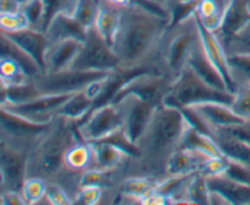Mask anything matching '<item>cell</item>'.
<instances>
[{"instance_id": "bcb514c9", "label": "cell", "mask_w": 250, "mask_h": 205, "mask_svg": "<svg viewBox=\"0 0 250 205\" xmlns=\"http://www.w3.org/2000/svg\"><path fill=\"white\" fill-rule=\"evenodd\" d=\"M209 205H231V203L221 194V193L216 192V190H211L209 192Z\"/></svg>"}, {"instance_id": "44dd1931", "label": "cell", "mask_w": 250, "mask_h": 205, "mask_svg": "<svg viewBox=\"0 0 250 205\" xmlns=\"http://www.w3.org/2000/svg\"><path fill=\"white\" fill-rule=\"evenodd\" d=\"M122 6L111 0H98V15L94 28L109 44L114 43L121 21Z\"/></svg>"}, {"instance_id": "ac0fdd59", "label": "cell", "mask_w": 250, "mask_h": 205, "mask_svg": "<svg viewBox=\"0 0 250 205\" xmlns=\"http://www.w3.org/2000/svg\"><path fill=\"white\" fill-rule=\"evenodd\" d=\"M0 33L5 34L7 38L11 39L14 43H16L24 51H27L44 71V56H45L49 44H50L45 32L42 29L33 28V27H28V28L21 29V31L7 32V33L0 32Z\"/></svg>"}, {"instance_id": "ba28073f", "label": "cell", "mask_w": 250, "mask_h": 205, "mask_svg": "<svg viewBox=\"0 0 250 205\" xmlns=\"http://www.w3.org/2000/svg\"><path fill=\"white\" fill-rule=\"evenodd\" d=\"M172 84L173 81L163 73L142 71L125 78L111 102H117L126 95L132 94L155 106H161L167 100Z\"/></svg>"}, {"instance_id": "603a6c76", "label": "cell", "mask_w": 250, "mask_h": 205, "mask_svg": "<svg viewBox=\"0 0 250 205\" xmlns=\"http://www.w3.org/2000/svg\"><path fill=\"white\" fill-rule=\"evenodd\" d=\"M250 26V0H229L224 26L219 34L233 37Z\"/></svg>"}, {"instance_id": "9a60e30c", "label": "cell", "mask_w": 250, "mask_h": 205, "mask_svg": "<svg viewBox=\"0 0 250 205\" xmlns=\"http://www.w3.org/2000/svg\"><path fill=\"white\" fill-rule=\"evenodd\" d=\"M83 41L63 39L49 44L44 56V72H59L71 68L82 49Z\"/></svg>"}, {"instance_id": "ee69618b", "label": "cell", "mask_w": 250, "mask_h": 205, "mask_svg": "<svg viewBox=\"0 0 250 205\" xmlns=\"http://www.w3.org/2000/svg\"><path fill=\"white\" fill-rule=\"evenodd\" d=\"M0 204L27 205V202L21 192H16V190H5V192H0Z\"/></svg>"}, {"instance_id": "277c9868", "label": "cell", "mask_w": 250, "mask_h": 205, "mask_svg": "<svg viewBox=\"0 0 250 205\" xmlns=\"http://www.w3.org/2000/svg\"><path fill=\"white\" fill-rule=\"evenodd\" d=\"M199 39V21L194 9L187 17L171 24L166 32L160 49L159 72L175 82L187 67L190 54Z\"/></svg>"}, {"instance_id": "8fae6325", "label": "cell", "mask_w": 250, "mask_h": 205, "mask_svg": "<svg viewBox=\"0 0 250 205\" xmlns=\"http://www.w3.org/2000/svg\"><path fill=\"white\" fill-rule=\"evenodd\" d=\"M28 153L0 143V192H21L27 180Z\"/></svg>"}, {"instance_id": "ffe728a7", "label": "cell", "mask_w": 250, "mask_h": 205, "mask_svg": "<svg viewBox=\"0 0 250 205\" xmlns=\"http://www.w3.org/2000/svg\"><path fill=\"white\" fill-rule=\"evenodd\" d=\"M44 32L48 37L49 43H55L63 39H77L84 41L88 31L83 28L70 14L59 12L50 20Z\"/></svg>"}, {"instance_id": "7402d4cb", "label": "cell", "mask_w": 250, "mask_h": 205, "mask_svg": "<svg viewBox=\"0 0 250 205\" xmlns=\"http://www.w3.org/2000/svg\"><path fill=\"white\" fill-rule=\"evenodd\" d=\"M156 184L158 181L154 178L144 176H127L117 190V197L120 198L119 203L142 204V202L156 189Z\"/></svg>"}, {"instance_id": "5b68a950", "label": "cell", "mask_w": 250, "mask_h": 205, "mask_svg": "<svg viewBox=\"0 0 250 205\" xmlns=\"http://www.w3.org/2000/svg\"><path fill=\"white\" fill-rule=\"evenodd\" d=\"M233 98V93L219 90L208 84L192 70L190 66L187 65V67L173 82L172 89L165 104L192 106L202 102H220L231 105Z\"/></svg>"}, {"instance_id": "d6a6232c", "label": "cell", "mask_w": 250, "mask_h": 205, "mask_svg": "<svg viewBox=\"0 0 250 205\" xmlns=\"http://www.w3.org/2000/svg\"><path fill=\"white\" fill-rule=\"evenodd\" d=\"M227 58L237 88L239 89L250 85V53L233 51L227 53Z\"/></svg>"}, {"instance_id": "7a4b0ae2", "label": "cell", "mask_w": 250, "mask_h": 205, "mask_svg": "<svg viewBox=\"0 0 250 205\" xmlns=\"http://www.w3.org/2000/svg\"><path fill=\"white\" fill-rule=\"evenodd\" d=\"M189 124L181 107L172 104L156 107L150 123L136 144L138 153L126 165V177L144 176L158 182L165 180L168 159L178 149Z\"/></svg>"}, {"instance_id": "ab89813d", "label": "cell", "mask_w": 250, "mask_h": 205, "mask_svg": "<svg viewBox=\"0 0 250 205\" xmlns=\"http://www.w3.org/2000/svg\"><path fill=\"white\" fill-rule=\"evenodd\" d=\"M231 107L242 120L250 121V88H239L234 93Z\"/></svg>"}, {"instance_id": "4fadbf2b", "label": "cell", "mask_w": 250, "mask_h": 205, "mask_svg": "<svg viewBox=\"0 0 250 205\" xmlns=\"http://www.w3.org/2000/svg\"><path fill=\"white\" fill-rule=\"evenodd\" d=\"M72 94L41 95L32 102L21 105H0L11 111L38 122H49L58 115L59 110Z\"/></svg>"}, {"instance_id": "d4e9b609", "label": "cell", "mask_w": 250, "mask_h": 205, "mask_svg": "<svg viewBox=\"0 0 250 205\" xmlns=\"http://www.w3.org/2000/svg\"><path fill=\"white\" fill-rule=\"evenodd\" d=\"M227 6L229 0H198L195 14L205 28L219 33L224 26Z\"/></svg>"}, {"instance_id": "f546056e", "label": "cell", "mask_w": 250, "mask_h": 205, "mask_svg": "<svg viewBox=\"0 0 250 205\" xmlns=\"http://www.w3.org/2000/svg\"><path fill=\"white\" fill-rule=\"evenodd\" d=\"M0 51H1L2 56L11 58L12 60L19 62L32 78L36 77L39 73L44 72L43 68L27 51H24L21 46L17 45L16 43H14L11 39H9L2 33H0Z\"/></svg>"}, {"instance_id": "30bf717a", "label": "cell", "mask_w": 250, "mask_h": 205, "mask_svg": "<svg viewBox=\"0 0 250 205\" xmlns=\"http://www.w3.org/2000/svg\"><path fill=\"white\" fill-rule=\"evenodd\" d=\"M120 61L111 44L107 43L97 29H88L82 49L71 68L93 71H117Z\"/></svg>"}, {"instance_id": "e0dca14e", "label": "cell", "mask_w": 250, "mask_h": 205, "mask_svg": "<svg viewBox=\"0 0 250 205\" xmlns=\"http://www.w3.org/2000/svg\"><path fill=\"white\" fill-rule=\"evenodd\" d=\"M211 155L193 149H177L168 159L166 177L189 176L202 172L203 166Z\"/></svg>"}, {"instance_id": "1f68e13d", "label": "cell", "mask_w": 250, "mask_h": 205, "mask_svg": "<svg viewBox=\"0 0 250 205\" xmlns=\"http://www.w3.org/2000/svg\"><path fill=\"white\" fill-rule=\"evenodd\" d=\"M211 137L216 142L217 146L221 150L222 155L229 160L237 161L239 164L250 167V145L242 142L232 139L229 137L220 134L217 132H211Z\"/></svg>"}, {"instance_id": "484cf974", "label": "cell", "mask_w": 250, "mask_h": 205, "mask_svg": "<svg viewBox=\"0 0 250 205\" xmlns=\"http://www.w3.org/2000/svg\"><path fill=\"white\" fill-rule=\"evenodd\" d=\"M209 189L221 193L231 205L250 204V185L232 180L227 176L207 177Z\"/></svg>"}, {"instance_id": "cb8c5ba5", "label": "cell", "mask_w": 250, "mask_h": 205, "mask_svg": "<svg viewBox=\"0 0 250 205\" xmlns=\"http://www.w3.org/2000/svg\"><path fill=\"white\" fill-rule=\"evenodd\" d=\"M94 149L95 167L100 170H119L125 168L128 164L129 154H127L124 149L106 141L90 142Z\"/></svg>"}, {"instance_id": "d590c367", "label": "cell", "mask_w": 250, "mask_h": 205, "mask_svg": "<svg viewBox=\"0 0 250 205\" xmlns=\"http://www.w3.org/2000/svg\"><path fill=\"white\" fill-rule=\"evenodd\" d=\"M48 182L41 177H27L22 185L21 193L26 199L27 205L42 204L45 199Z\"/></svg>"}, {"instance_id": "7c38bea8", "label": "cell", "mask_w": 250, "mask_h": 205, "mask_svg": "<svg viewBox=\"0 0 250 205\" xmlns=\"http://www.w3.org/2000/svg\"><path fill=\"white\" fill-rule=\"evenodd\" d=\"M117 102H121L124 112L122 131L132 143L137 144L146 132L148 124L150 123L151 117L158 106L132 94L126 95Z\"/></svg>"}, {"instance_id": "8d00e7d4", "label": "cell", "mask_w": 250, "mask_h": 205, "mask_svg": "<svg viewBox=\"0 0 250 205\" xmlns=\"http://www.w3.org/2000/svg\"><path fill=\"white\" fill-rule=\"evenodd\" d=\"M31 27L23 10L14 14H0V32H16Z\"/></svg>"}, {"instance_id": "7dc6e473", "label": "cell", "mask_w": 250, "mask_h": 205, "mask_svg": "<svg viewBox=\"0 0 250 205\" xmlns=\"http://www.w3.org/2000/svg\"><path fill=\"white\" fill-rule=\"evenodd\" d=\"M16 1H17V2H20V4H21L22 6H23V5H26L27 2L29 1V0H16Z\"/></svg>"}, {"instance_id": "9c48e42d", "label": "cell", "mask_w": 250, "mask_h": 205, "mask_svg": "<svg viewBox=\"0 0 250 205\" xmlns=\"http://www.w3.org/2000/svg\"><path fill=\"white\" fill-rule=\"evenodd\" d=\"M124 112L120 102H107L94 107L93 111L77 124L81 138L87 142H98L122 129Z\"/></svg>"}, {"instance_id": "4316f807", "label": "cell", "mask_w": 250, "mask_h": 205, "mask_svg": "<svg viewBox=\"0 0 250 205\" xmlns=\"http://www.w3.org/2000/svg\"><path fill=\"white\" fill-rule=\"evenodd\" d=\"M209 192L207 176L202 172L193 173L188 177L182 192L176 198L175 204L209 205Z\"/></svg>"}, {"instance_id": "7bdbcfd3", "label": "cell", "mask_w": 250, "mask_h": 205, "mask_svg": "<svg viewBox=\"0 0 250 205\" xmlns=\"http://www.w3.org/2000/svg\"><path fill=\"white\" fill-rule=\"evenodd\" d=\"M136 1L139 2V4L146 5V6L150 7V9L156 10V11L168 15V12H170L172 7L177 6L180 4H185V2L197 1V0H136Z\"/></svg>"}, {"instance_id": "f6af8a7d", "label": "cell", "mask_w": 250, "mask_h": 205, "mask_svg": "<svg viewBox=\"0 0 250 205\" xmlns=\"http://www.w3.org/2000/svg\"><path fill=\"white\" fill-rule=\"evenodd\" d=\"M22 7L16 0H0V14H14L21 11Z\"/></svg>"}, {"instance_id": "74e56055", "label": "cell", "mask_w": 250, "mask_h": 205, "mask_svg": "<svg viewBox=\"0 0 250 205\" xmlns=\"http://www.w3.org/2000/svg\"><path fill=\"white\" fill-rule=\"evenodd\" d=\"M105 190L102 187L97 185H88L82 187L76 192L73 195V202L75 204L83 205H97L104 203Z\"/></svg>"}, {"instance_id": "60d3db41", "label": "cell", "mask_w": 250, "mask_h": 205, "mask_svg": "<svg viewBox=\"0 0 250 205\" xmlns=\"http://www.w3.org/2000/svg\"><path fill=\"white\" fill-rule=\"evenodd\" d=\"M221 39L224 41L227 53H233V51L250 53V26L247 27L243 32H241L237 36L226 37V38L221 37Z\"/></svg>"}, {"instance_id": "d6986e66", "label": "cell", "mask_w": 250, "mask_h": 205, "mask_svg": "<svg viewBox=\"0 0 250 205\" xmlns=\"http://www.w3.org/2000/svg\"><path fill=\"white\" fill-rule=\"evenodd\" d=\"M188 66H190L192 70L203 81H205L208 84L211 85V87L216 88L219 90H224V92H229L221 73L219 72V70L215 67L214 63L208 58L200 39L197 43V45L194 46V49H193L192 54H190L189 60H188Z\"/></svg>"}, {"instance_id": "5bb4252c", "label": "cell", "mask_w": 250, "mask_h": 205, "mask_svg": "<svg viewBox=\"0 0 250 205\" xmlns=\"http://www.w3.org/2000/svg\"><path fill=\"white\" fill-rule=\"evenodd\" d=\"M199 21V20H198ZM199 31H200V41H202L203 46L205 49L208 58L210 59L215 67L219 70L221 76L224 77L225 82H226L227 88L231 93H236L238 90L236 82H234L233 77H232L231 68L229 65V58H227V50L225 48L224 41L219 33L209 31L205 28L202 23L199 22Z\"/></svg>"}, {"instance_id": "f1b7e54d", "label": "cell", "mask_w": 250, "mask_h": 205, "mask_svg": "<svg viewBox=\"0 0 250 205\" xmlns=\"http://www.w3.org/2000/svg\"><path fill=\"white\" fill-rule=\"evenodd\" d=\"M94 107L95 100L88 94L87 90H82L71 95L67 102L59 110L58 115L68 117L78 124L93 111Z\"/></svg>"}, {"instance_id": "b9f144b4", "label": "cell", "mask_w": 250, "mask_h": 205, "mask_svg": "<svg viewBox=\"0 0 250 205\" xmlns=\"http://www.w3.org/2000/svg\"><path fill=\"white\" fill-rule=\"evenodd\" d=\"M227 170V159L225 156H210L203 166L202 173L207 177L224 176Z\"/></svg>"}, {"instance_id": "836d02e7", "label": "cell", "mask_w": 250, "mask_h": 205, "mask_svg": "<svg viewBox=\"0 0 250 205\" xmlns=\"http://www.w3.org/2000/svg\"><path fill=\"white\" fill-rule=\"evenodd\" d=\"M32 81V77L23 70L19 62L11 58L2 56L0 58V82L2 85L21 84Z\"/></svg>"}, {"instance_id": "52a82bcc", "label": "cell", "mask_w": 250, "mask_h": 205, "mask_svg": "<svg viewBox=\"0 0 250 205\" xmlns=\"http://www.w3.org/2000/svg\"><path fill=\"white\" fill-rule=\"evenodd\" d=\"M115 72L117 71L67 68L59 72H42L32 80L43 95L75 94V93L85 90L95 82H99L114 75Z\"/></svg>"}, {"instance_id": "2e32d148", "label": "cell", "mask_w": 250, "mask_h": 205, "mask_svg": "<svg viewBox=\"0 0 250 205\" xmlns=\"http://www.w3.org/2000/svg\"><path fill=\"white\" fill-rule=\"evenodd\" d=\"M189 107H192L199 115L200 119L204 121L208 129H209V133L214 128H221V127L231 126V124L244 122V120H242L232 110L231 105L226 104V102H209L192 105Z\"/></svg>"}, {"instance_id": "4dcf8cb0", "label": "cell", "mask_w": 250, "mask_h": 205, "mask_svg": "<svg viewBox=\"0 0 250 205\" xmlns=\"http://www.w3.org/2000/svg\"><path fill=\"white\" fill-rule=\"evenodd\" d=\"M0 105H21L39 98L42 94L33 80L14 85H2L0 88Z\"/></svg>"}, {"instance_id": "8992f818", "label": "cell", "mask_w": 250, "mask_h": 205, "mask_svg": "<svg viewBox=\"0 0 250 205\" xmlns=\"http://www.w3.org/2000/svg\"><path fill=\"white\" fill-rule=\"evenodd\" d=\"M51 121H34L0 106V143L9 144L29 154L48 131Z\"/></svg>"}, {"instance_id": "83f0119b", "label": "cell", "mask_w": 250, "mask_h": 205, "mask_svg": "<svg viewBox=\"0 0 250 205\" xmlns=\"http://www.w3.org/2000/svg\"><path fill=\"white\" fill-rule=\"evenodd\" d=\"M178 149H193L211 156H224L211 134L204 133L192 124H189L183 133Z\"/></svg>"}, {"instance_id": "6da1fadb", "label": "cell", "mask_w": 250, "mask_h": 205, "mask_svg": "<svg viewBox=\"0 0 250 205\" xmlns=\"http://www.w3.org/2000/svg\"><path fill=\"white\" fill-rule=\"evenodd\" d=\"M170 26L168 15L143 4L134 1L122 7L119 31L112 43L120 61L117 71L128 76L142 71L159 72L161 44Z\"/></svg>"}, {"instance_id": "e575fe53", "label": "cell", "mask_w": 250, "mask_h": 205, "mask_svg": "<svg viewBox=\"0 0 250 205\" xmlns=\"http://www.w3.org/2000/svg\"><path fill=\"white\" fill-rule=\"evenodd\" d=\"M70 15L87 31L93 28L98 15V0H75Z\"/></svg>"}, {"instance_id": "3957f363", "label": "cell", "mask_w": 250, "mask_h": 205, "mask_svg": "<svg viewBox=\"0 0 250 205\" xmlns=\"http://www.w3.org/2000/svg\"><path fill=\"white\" fill-rule=\"evenodd\" d=\"M81 137L77 123L58 115L28 155L27 177H41L46 182H59L63 173V156Z\"/></svg>"}, {"instance_id": "f35d334b", "label": "cell", "mask_w": 250, "mask_h": 205, "mask_svg": "<svg viewBox=\"0 0 250 205\" xmlns=\"http://www.w3.org/2000/svg\"><path fill=\"white\" fill-rule=\"evenodd\" d=\"M45 204L51 205H70L75 204L73 198L71 197L70 193L56 182H48V188H46Z\"/></svg>"}]
</instances>
